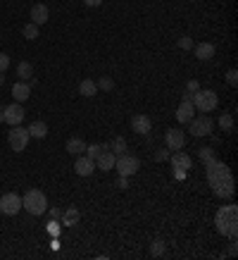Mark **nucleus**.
Masks as SVG:
<instances>
[{"mask_svg": "<svg viewBox=\"0 0 238 260\" xmlns=\"http://www.w3.org/2000/svg\"><path fill=\"white\" fill-rule=\"evenodd\" d=\"M205 172H207V184H210V188L214 191V196H219V198L233 196V191H236V179H233L231 170L224 165V162L214 158L212 162L205 165Z\"/></svg>", "mask_w": 238, "mask_h": 260, "instance_id": "nucleus-1", "label": "nucleus"}, {"mask_svg": "<svg viewBox=\"0 0 238 260\" xmlns=\"http://www.w3.org/2000/svg\"><path fill=\"white\" fill-rule=\"evenodd\" d=\"M214 222H217V229L233 241V239L238 236V208L233 206V203H231V206L219 208V210H217V217H214Z\"/></svg>", "mask_w": 238, "mask_h": 260, "instance_id": "nucleus-2", "label": "nucleus"}, {"mask_svg": "<svg viewBox=\"0 0 238 260\" xmlns=\"http://www.w3.org/2000/svg\"><path fill=\"white\" fill-rule=\"evenodd\" d=\"M22 208L24 210H29L34 217L43 215L48 210V198L43 191H38V188H29L27 193H24V198H22Z\"/></svg>", "mask_w": 238, "mask_h": 260, "instance_id": "nucleus-3", "label": "nucleus"}, {"mask_svg": "<svg viewBox=\"0 0 238 260\" xmlns=\"http://www.w3.org/2000/svg\"><path fill=\"white\" fill-rule=\"evenodd\" d=\"M191 103L195 110H200L202 115H207V112H212V110L219 105V96L210 89H198L191 96Z\"/></svg>", "mask_w": 238, "mask_h": 260, "instance_id": "nucleus-4", "label": "nucleus"}, {"mask_svg": "<svg viewBox=\"0 0 238 260\" xmlns=\"http://www.w3.org/2000/svg\"><path fill=\"white\" fill-rule=\"evenodd\" d=\"M138 167H141V160H138L136 155H129V153H122V155H117V160H114V170H117L122 177L136 174Z\"/></svg>", "mask_w": 238, "mask_h": 260, "instance_id": "nucleus-5", "label": "nucleus"}, {"mask_svg": "<svg viewBox=\"0 0 238 260\" xmlns=\"http://www.w3.org/2000/svg\"><path fill=\"white\" fill-rule=\"evenodd\" d=\"M212 129H214V122L207 115L193 117L191 122H188V134L191 136H210Z\"/></svg>", "mask_w": 238, "mask_h": 260, "instance_id": "nucleus-6", "label": "nucleus"}, {"mask_svg": "<svg viewBox=\"0 0 238 260\" xmlns=\"http://www.w3.org/2000/svg\"><path fill=\"white\" fill-rule=\"evenodd\" d=\"M29 139H31V136H29V132L24 129V126H19V124L12 126V132L8 134L10 148H12L15 153H22V151H24V148L29 146Z\"/></svg>", "mask_w": 238, "mask_h": 260, "instance_id": "nucleus-7", "label": "nucleus"}, {"mask_svg": "<svg viewBox=\"0 0 238 260\" xmlns=\"http://www.w3.org/2000/svg\"><path fill=\"white\" fill-rule=\"evenodd\" d=\"M19 210H22V198L17 193H5V196L0 198V213L3 215H17Z\"/></svg>", "mask_w": 238, "mask_h": 260, "instance_id": "nucleus-8", "label": "nucleus"}, {"mask_svg": "<svg viewBox=\"0 0 238 260\" xmlns=\"http://www.w3.org/2000/svg\"><path fill=\"white\" fill-rule=\"evenodd\" d=\"M3 112H5V122L12 126L22 124V119H24V108H22V103H12V105H8V108H3Z\"/></svg>", "mask_w": 238, "mask_h": 260, "instance_id": "nucleus-9", "label": "nucleus"}, {"mask_svg": "<svg viewBox=\"0 0 238 260\" xmlns=\"http://www.w3.org/2000/svg\"><path fill=\"white\" fill-rule=\"evenodd\" d=\"M193 115H195V108H193V103H191V96L186 93L181 100V105H179V110H176V119L181 122V124H186V122H191Z\"/></svg>", "mask_w": 238, "mask_h": 260, "instance_id": "nucleus-10", "label": "nucleus"}, {"mask_svg": "<svg viewBox=\"0 0 238 260\" xmlns=\"http://www.w3.org/2000/svg\"><path fill=\"white\" fill-rule=\"evenodd\" d=\"M165 141H167V148H169V151H181L183 141H186V134H183L181 129H167Z\"/></svg>", "mask_w": 238, "mask_h": 260, "instance_id": "nucleus-11", "label": "nucleus"}, {"mask_svg": "<svg viewBox=\"0 0 238 260\" xmlns=\"http://www.w3.org/2000/svg\"><path fill=\"white\" fill-rule=\"evenodd\" d=\"M131 129L141 136H148L150 134V129H153V122H150V117L148 115H134L131 117Z\"/></svg>", "mask_w": 238, "mask_h": 260, "instance_id": "nucleus-12", "label": "nucleus"}, {"mask_svg": "<svg viewBox=\"0 0 238 260\" xmlns=\"http://www.w3.org/2000/svg\"><path fill=\"white\" fill-rule=\"evenodd\" d=\"M93 170H95V162H93L88 155H79L76 162H74V172H76L79 177H91Z\"/></svg>", "mask_w": 238, "mask_h": 260, "instance_id": "nucleus-13", "label": "nucleus"}, {"mask_svg": "<svg viewBox=\"0 0 238 260\" xmlns=\"http://www.w3.org/2000/svg\"><path fill=\"white\" fill-rule=\"evenodd\" d=\"M114 160H117V155H114V153L107 148V151H102L93 162H95V167H98V170L110 172V170H114Z\"/></svg>", "mask_w": 238, "mask_h": 260, "instance_id": "nucleus-14", "label": "nucleus"}, {"mask_svg": "<svg viewBox=\"0 0 238 260\" xmlns=\"http://www.w3.org/2000/svg\"><path fill=\"white\" fill-rule=\"evenodd\" d=\"M172 167H174V172H188L193 167V160L188 153H174L172 155Z\"/></svg>", "mask_w": 238, "mask_h": 260, "instance_id": "nucleus-15", "label": "nucleus"}, {"mask_svg": "<svg viewBox=\"0 0 238 260\" xmlns=\"http://www.w3.org/2000/svg\"><path fill=\"white\" fill-rule=\"evenodd\" d=\"M48 17H50V10H48V5H43V3H38V5H34L31 8V22L34 24H46L48 22Z\"/></svg>", "mask_w": 238, "mask_h": 260, "instance_id": "nucleus-16", "label": "nucleus"}, {"mask_svg": "<svg viewBox=\"0 0 238 260\" xmlns=\"http://www.w3.org/2000/svg\"><path fill=\"white\" fill-rule=\"evenodd\" d=\"M193 53H195V57H198L200 62H210L212 57H214V45L212 43H198V45H193Z\"/></svg>", "mask_w": 238, "mask_h": 260, "instance_id": "nucleus-17", "label": "nucleus"}, {"mask_svg": "<svg viewBox=\"0 0 238 260\" xmlns=\"http://www.w3.org/2000/svg\"><path fill=\"white\" fill-rule=\"evenodd\" d=\"M12 96H15V103H24L31 96V84L29 81H17L12 86Z\"/></svg>", "mask_w": 238, "mask_h": 260, "instance_id": "nucleus-18", "label": "nucleus"}, {"mask_svg": "<svg viewBox=\"0 0 238 260\" xmlns=\"http://www.w3.org/2000/svg\"><path fill=\"white\" fill-rule=\"evenodd\" d=\"M79 93H81L83 98H93V96L98 93V84L93 79H83L81 84H79Z\"/></svg>", "mask_w": 238, "mask_h": 260, "instance_id": "nucleus-19", "label": "nucleus"}, {"mask_svg": "<svg viewBox=\"0 0 238 260\" xmlns=\"http://www.w3.org/2000/svg\"><path fill=\"white\" fill-rule=\"evenodd\" d=\"M67 153H72V155H79V153H86V141L83 139H79V136H74V139H69L67 141Z\"/></svg>", "mask_w": 238, "mask_h": 260, "instance_id": "nucleus-20", "label": "nucleus"}, {"mask_svg": "<svg viewBox=\"0 0 238 260\" xmlns=\"http://www.w3.org/2000/svg\"><path fill=\"white\" fill-rule=\"evenodd\" d=\"M29 136H34V139H46L48 136V124L46 122H31V126L27 129Z\"/></svg>", "mask_w": 238, "mask_h": 260, "instance_id": "nucleus-21", "label": "nucleus"}, {"mask_svg": "<svg viewBox=\"0 0 238 260\" xmlns=\"http://www.w3.org/2000/svg\"><path fill=\"white\" fill-rule=\"evenodd\" d=\"M17 77L22 81H31V79H34V67H31V62H27V60H24V62H19L17 64Z\"/></svg>", "mask_w": 238, "mask_h": 260, "instance_id": "nucleus-22", "label": "nucleus"}, {"mask_svg": "<svg viewBox=\"0 0 238 260\" xmlns=\"http://www.w3.org/2000/svg\"><path fill=\"white\" fill-rule=\"evenodd\" d=\"M79 220H81V215H79V210H76L74 206H72V208H67V210L62 213V222L67 224V227H72V224H76Z\"/></svg>", "mask_w": 238, "mask_h": 260, "instance_id": "nucleus-23", "label": "nucleus"}, {"mask_svg": "<svg viewBox=\"0 0 238 260\" xmlns=\"http://www.w3.org/2000/svg\"><path fill=\"white\" fill-rule=\"evenodd\" d=\"M110 151L114 155H122V153H127V141H124V136H117L114 141L110 144Z\"/></svg>", "mask_w": 238, "mask_h": 260, "instance_id": "nucleus-24", "label": "nucleus"}, {"mask_svg": "<svg viewBox=\"0 0 238 260\" xmlns=\"http://www.w3.org/2000/svg\"><path fill=\"white\" fill-rule=\"evenodd\" d=\"M107 148H110L107 144H93L91 148L86 146V153H88V158H91V160H95V158H98V155H100L102 151H107Z\"/></svg>", "mask_w": 238, "mask_h": 260, "instance_id": "nucleus-25", "label": "nucleus"}, {"mask_svg": "<svg viewBox=\"0 0 238 260\" xmlns=\"http://www.w3.org/2000/svg\"><path fill=\"white\" fill-rule=\"evenodd\" d=\"M22 34H24V38H29V41H34V38H38V24H34V22H29L27 27L22 29Z\"/></svg>", "mask_w": 238, "mask_h": 260, "instance_id": "nucleus-26", "label": "nucleus"}, {"mask_svg": "<svg viewBox=\"0 0 238 260\" xmlns=\"http://www.w3.org/2000/svg\"><path fill=\"white\" fill-rule=\"evenodd\" d=\"M150 255H153V258H160V255H165V241L155 239V241L150 243Z\"/></svg>", "mask_w": 238, "mask_h": 260, "instance_id": "nucleus-27", "label": "nucleus"}, {"mask_svg": "<svg viewBox=\"0 0 238 260\" xmlns=\"http://www.w3.org/2000/svg\"><path fill=\"white\" fill-rule=\"evenodd\" d=\"M219 126L226 132V134H231V132H233V115H221L219 117Z\"/></svg>", "mask_w": 238, "mask_h": 260, "instance_id": "nucleus-28", "label": "nucleus"}, {"mask_svg": "<svg viewBox=\"0 0 238 260\" xmlns=\"http://www.w3.org/2000/svg\"><path fill=\"white\" fill-rule=\"evenodd\" d=\"M200 160L205 162V165H207V162H212L214 160V158H217V155H214V151H212V148H200Z\"/></svg>", "mask_w": 238, "mask_h": 260, "instance_id": "nucleus-29", "label": "nucleus"}, {"mask_svg": "<svg viewBox=\"0 0 238 260\" xmlns=\"http://www.w3.org/2000/svg\"><path fill=\"white\" fill-rule=\"evenodd\" d=\"M98 89H102V91H112V89H114V81H112L110 77H100V81H98Z\"/></svg>", "mask_w": 238, "mask_h": 260, "instance_id": "nucleus-30", "label": "nucleus"}, {"mask_svg": "<svg viewBox=\"0 0 238 260\" xmlns=\"http://www.w3.org/2000/svg\"><path fill=\"white\" fill-rule=\"evenodd\" d=\"M46 229H48L50 234H53V236H60V232H62V229H60V224H57V220H50Z\"/></svg>", "mask_w": 238, "mask_h": 260, "instance_id": "nucleus-31", "label": "nucleus"}, {"mask_svg": "<svg viewBox=\"0 0 238 260\" xmlns=\"http://www.w3.org/2000/svg\"><path fill=\"white\" fill-rule=\"evenodd\" d=\"M179 48H183V50H191V48H193L191 36H181V38H179Z\"/></svg>", "mask_w": 238, "mask_h": 260, "instance_id": "nucleus-32", "label": "nucleus"}, {"mask_svg": "<svg viewBox=\"0 0 238 260\" xmlns=\"http://www.w3.org/2000/svg\"><path fill=\"white\" fill-rule=\"evenodd\" d=\"M10 67V55L8 53H0V72H5Z\"/></svg>", "mask_w": 238, "mask_h": 260, "instance_id": "nucleus-33", "label": "nucleus"}, {"mask_svg": "<svg viewBox=\"0 0 238 260\" xmlns=\"http://www.w3.org/2000/svg\"><path fill=\"white\" fill-rule=\"evenodd\" d=\"M226 81H229L231 86H236L238 84V72L236 70H229V72H226Z\"/></svg>", "mask_w": 238, "mask_h": 260, "instance_id": "nucleus-34", "label": "nucleus"}, {"mask_svg": "<svg viewBox=\"0 0 238 260\" xmlns=\"http://www.w3.org/2000/svg\"><path fill=\"white\" fill-rule=\"evenodd\" d=\"M186 89H188V93H195V91L200 89V84H198V81L193 79V81H188V84H186Z\"/></svg>", "mask_w": 238, "mask_h": 260, "instance_id": "nucleus-35", "label": "nucleus"}, {"mask_svg": "<svg viewBox=\"0 0 238 260\" xmlns=\"http://www.w3.org/2000/svg\"><path fill=\"white\" fill-rule=\"evenodd\" d=\"M83 5H88V8H100L102 0H83Z\"/></svg>", "mask_w": 238, "mask_h": 260, "instance_id": "nucleus-36", "label": "nucleus"}, {"mask_svg": "<svg viewBox=\"0 0 238 260\" xmlns=\"http://www.w3.org/2000/svg\"><path fill=\"white\" fill-rule=\"evenodd\" d=\"M50 215H53V220H60V217H62V210H60V208H53Z\"/></svg>", "mask_w": 238, "mask_h": 260, "instance_id": "nucleus-37", "label": "nucleus"}, {"mask_svg": "<svg viewBox=\"0 0 238 260\" xmlns=\"http://www.w3.org/2000/svg\"><path fill=\"white\" fill-rule=\"evenodd\" d=\"M167 158V151H157V160H165Z\"/></svg>", "mask_w": 238, "mask_h": 260, "instance_id": "nucleus-38", "label": "nucleus"}, {"mask_svg": "<svg viewBox=\"0 0 238 260\" xmlns=\"http://www.w3.org/2000/svg\"><path fill=\"white\" fill-rule=\"evenodd\" d=\"M0 122H5V112L3 110H0Z\"/></svg>", "mask_w": 238, "mask_h": 260, "instance_id": "nucleus-39", "label": "nucleus"}, {"mask_svg": "<svg viewBox=\"0 0 238 260\" xmlns=\"http://www.w3.org/2000/svg\"><path fill=\"white\" fill-rule=\"evenodd\" d=\"M3 81H5V77H3V72H0V86H3Z\"/></svg>", "mask_w": 238, "mask_h": 260, "instance_id": "nucleus-40", "label": "nucleus"}]
</instances>
